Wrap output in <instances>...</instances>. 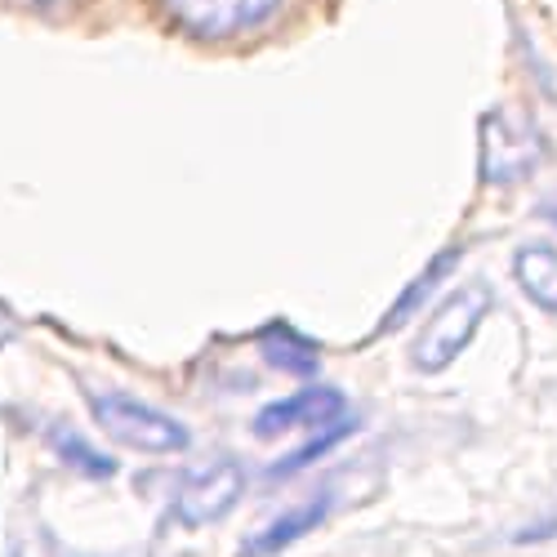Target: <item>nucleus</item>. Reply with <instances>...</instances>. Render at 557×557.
Returning a JSON list of instances; mask_svg holds the SVG:
<instances>
[{"instance_id": "1", "label": "nucleus", "mask_w": 557, "mask_h": 557, "mask_svg": "<svg viewBox=\"0 0 557 557\" xmlns=\"http://www.w3.org/2000/svg\"><path fill=\"white\" fill-rule=\"evenodd\" d=\"M491 312V290L482 282H463L459 290H450L424 321V331L410 344V366L420 375H442L459 361V352L473 344L478 326Z\"/></svg>"}, {"instance_id": "2", "label": "nucleus", "mask_w": 557, "mask_h": 557, "mask_svg": "<svg viewBox=\"0 0 557 557\" xmlns=\"http://www.w3.org/2000/svg\"><path fill=\"white\" fill-rule=\"evenodd\" d=\"M89 414L116 446L138 455H178L193 442L188 424H178L161 406L129 393H89Z\"/></svg>"}, {"instance_id": "3", "label": "nucleus", "mask_w": 557, "mask_h": 557, "mask_svg": "<svg viewBox=\"0 0 557 557\" xmlns=\"http://www.w3.org/2000/svg\"><path fill=\"white\" fill-rule=\"evenodd\" d=\"M544 134L535 129L531 116L495 108L482 116V183L491 188H508L518 178H531L544 161Z\"/></svg>"}, {"instance_id": "4", "label": "nucleus", "mask_w": 557, "mask_h": 557, "mask_svg": "<svg viewBox=\"0 0 557 557\" xmlns=\"http://www.w3.org/2000/svg\"><path fill=\"white\" fill-rule=\"evenodd\" d=\"M242 495H246V469L232 455H214V459H206L201 469H193L188 478L178 482L174 522L188 527V531L214 527L242 504Z\"/></svg>"}, {"instance_id": "5", "label": "nucleus", "mask_w": 557, "mask_h": 557, "mask_svg": "<svg viewBox=\"0 0 557 557\" xmlns=\"http://www.w3.org/2000/svg\"><path fill=\"white\" fill-rule=\"evenodd\" d=\"M344 414H348V397L339 388H331V384L312 380V384H304L299 393H290L282 401H268L250 420V433L272 442V437L290 433V429H331V424L344 420Z\"/></svg>"}, {"instance_id": "6", "label": "nucleus", "mask_w": 557, "mask_h": 557, "mask_svg": "<svg viewBox=\"0 0 557 557\" xmlns=\"http://www.w3.org/2000/svg\"><path fill=\"white\" fill-rule=\"evenodd\" d=\"M282 0H165V10L197 36H242L272 18Z\"/></svg>"}, {"instance_id": "7", "label": "nucleus", "mask_w": 557, "mask_h": 557, "mask_svg": "<svg viewBox=\"0 0 557 557\" xmlns=\"http://www.w3.org/2000/svg\"><path fill=\"white\" fill-rule=\"evenodd\" d=\"M326 513H331V491H317L312 499L286 508V513L276 518V522H268L263 531H255V535L242 544V557H276V553L295 548L304 535H312L321 522H326Z\"/></svg>"}, {"instance_id": "8", "label": "nucleus", "mask_w": 557, "mask_h": 557, "mask_svg": "<svg viewBox=\"0 0 557 557\" xmlns=\"http://www.w3.org/2000/svg\"><path fill=\"white\" fill-rule=\"evenodd\" d=\"M255 348L276 375H290V380H304V384H312L321 375V348L308 335H299L295 326H286V321L263 326L255 335Z\"/></svg>"}, {"instance_id": "9", "label": "nucleus", "mask_w": 557, "mask_h": 557, "mask_svg": "<svg viewBox=\"0 0 557 557\" xmlns=\"http://www.w3.org/2000/svg\"><path fill=\"white\" fill-rule=\"evenodd\" d=\"M459 259H463V246H446V250H437L429 263H424V272H414V282L393 299V308H388V317L380 321V335H393V331H401L406 321L420 312L433 295H437V286L446 282V276L459 268Z\"/></svg>"}, {"instance_id": "10", "label": "nucleus", "mask_w": 557, "mask_h": 557, "mask_svg": "<svg viewBox=\"0 0 557 557\" xmlns=\"http://www.w3.org/2000/svg\"><path fill=\"white\" fill-rule=\"evenodd\" d=\"M513 282L522 286V295H527L540 312L557 317V246H548V242L522 246V250L513 255Z\"/></svg>"}, {"instance_id": "11", "label": "nucleus", "mask_w": 557, "mask_h": 557, "mask_svg": "<svg viewBox=\"0 0 557 557\" xmlns=\"http://www.w3.org/2000/svg\"><path fill=\"white\" fill-rule=\"evenodd\" d=\"M50 446H54V455L67 463V469H76V473L89 478V482L116 478V459L103 455V450H95V446H89V442H85L76 429H67V424H54V429H50Z\"/></svg>"}, {"instance_id": "12", "label": "nucleus", "mask_w": 557, "mask_h": 557, "mask_svg": "<svg viewBox=\"0 0 557 557\" xmlns=\"http://www.w3.org/2000/svg\"><path fill=\"white\" fill-rule=\"evenodd\" d=\"M348 433H357V420H339V424H331L326 433H321V437H312V442H304L299 450H290V455H282V459H276L272 463V478H290V473H299V469H308V463H317L321 455H326V450H335Z\"/></svg>"}, {"instance_id": "13", "label": "nucleus", "mask_w": 557, "mask_h": 557, "mask_svg": "<svg viewBox=\"0 0 557 557\" xmlns=\"http://www.w3.org/2000/svg\"><path fill=\"white\" fill-rule=\"evenodd\" d=\"M14 335H18V321H14L5 308H0V348H5V344H14Z\"/></svg>"}, {"instance_id": "14", "label": "nucleus", "mask_w": 557, "mask_h": 557, "mask_svg": "<svg viewBox=\"0 0 557 557\" xmlns=\"http://www.w3.org/2000/svg\"><path fill=\"white\" fill-rule=\"evenodd\" d=\"M540 214H544V219H548V223L557 227V206H540Z\"/></svg>"}]
</instances>
